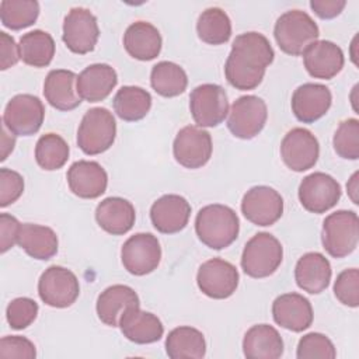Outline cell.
<instances>
[{
  "label": "cell",
  "mask_w": 359,
  "mask_h": 359,
  "mask_svg": "<svg viewBox=\"0 0 359 359\" xmlns=\"http://www.w3.org/2000/svg\"><path fill=\"white\" fill-rule=\"evenodd\" d=\"M191 216L189 202L177 194H167L153 202L150 219L154 229L163 234H174L185 229Z\"/></svg>",
  "instance_id": "ac0fdd59"
},
{
  "label": "cell",
  "mask_w": 359,
  "mask_h": 359,
  "mask_svg": "<svg viewBox=\"0 0 359 359\" xmlns=\"http://www.w3.org/2000/svg\"><path fill=\"white\" fill-rule=\"evenodd\" d=\"M299 201L311 213L332 209L341 198V185L330 174L317 171L306 175L299 185Z\"/></svg>",
  "instance_id": "9a60e30c"
},
{
  "label": "cell",
  "mask_w": 359,
  "mask_h": 359,
  "mask_svg": "<svg viewBox=\"0 0 359 359\" xmlns=\"http://www.w3.org/2000/svg\"><path fill=\"white\" fill-rule=\"evenodd\" d=\"M21 223L17 220V217L1 213L0 215V251L4 254L8 251L14 244H17L18 234H20Z\"/></svg>",
  "instance_id": "f6af8a7d"
},
{
  "label": "cell",
  "mask_w": 359,
  "mask_h": 359,
  "mask_svg": "<svg viewBox=\"0 0 359 359\" xmlns=\"http://www.w3.org/2000/svg\"><path fill=\"white\" fill-rule=\"evenodd\" d=\"M38 294L41 300L50 307H69L80 294L79 279L70 269L60 265H52L39 276Z\"/></svg>",
  "instance_id": "9c48e42d"
},
{
  "label": "cell",
  "mask_w": 359,
  "mask_h": 359,
  "mask_svg": "<svg viewBox=\"0 0 359 359\" xmlns=\"http://www.w3.org/2000/svg\"><path fill=\"white\" fill-rule=\"evenodd\" d=\"M69 144L56 133L42 135L35 146V160L46 171L62 168L69 158Z\"/></svg>",
  "instance_id": "8d00e7d4"
},
{
  "label": "cell",
  "mask_w": 359,
  "mask_h": 359,
  "mask_svg": "<svg viewBox=\"0 0 359 359\" xmlns=\"http://www.w3.org/2000/svg\"><path fill=\"white\" fill-rule=\"evenodd\" d=\"M67 184L70 191L83 199H95L107 191L108 175L97 161L79 160L67 170Z\"/></svg>",
  "instance_id": "44dd1931"
},
{
  "label": "cell",
  "mask_w": 359,
  "mask_h": 359,
  "mask_svg": "<svg viewBox=\"0 0 359 359\" xmlns=\"http://www.w3.org/2000/svg\"><path fill=\"white\" fill-rule=\"evenodd\" d=\"M296 356L299 359H334L337 351L331 339L324 334L309 332L300 338Z\"/></svg>",
  "instance_id": "ab89813d"
},
{
  "label": "cell",
  "mask_w": 359,
  "mask_h": 359,
  "mask_svg": "<svg viewBox=\"0 0 359 359\" xmlns=\"http://www.w3.org/2000/svg\"><path fill=\"white\" fill-rule=\"evenodd\" d=\"M359 241V219L353 210H337L323 222L321 243L334 258H344L355 251Z\"/></svg>",
  "instance_id": "8992f818"
},
{
  "label": "cell",
  "mask_w": 359,
  "mask_h": 359,
  "mask_svg": "<svg viewBox=\"0 0 359 359\" xmlns=\"http://www.w3.org/2000/svg\"><path fill=\"white\" fill-rule=\"evenodd\" d=\"M210 133L199 126L188 125L180 129L172 143L175 161L185 168H201L212 156Z\"/></svg>",
  "instance_id": "4fadbf2b"
},
{
  "label": "cell",
  "mask_w": 359,
  "mask_h": 359,
  "mask_svg": "<svg viewBox=\"0 0 359 359\" xmlns=\"http://www.w3.org/2000/svg\"><path fill=\"white\" fill-rule=\"evenodd\" d=\"M196 32L202 42L222 45L231 36V21L222 8L209 7L198 17Z\"/></svg>",
  "instance_id": "d590c367"
},
{
  "label": "cell",
  "mask_w": 359,
  "mask_h": 359,
  "mask_svg": "<svg viewBox=\"0 0 359 359\" xmlns=\"http://www.w3.org/2000/svg\"><path fill=\"white\" fill-rule=\"evenodd\" d=\"M243 352L247 359H278L283 355V339L275 327L257 324L245 332Z\"/></svg>",
  "instance_id": "f546056e"
},
{
  "label": "cell",
  "mask_w": 359,
  "mask_h": 359,
  "mask_svg": "<svg viewBox=\"0 0 359 359\" xmlns=\"http://www.w3.org/2000/svg\"><path fill=\"white\" fill-rule=\"evenodd\" d=\"M151 108V95L139 86H123L114 97V111L126 122L143 119Z\"/></svg>",
  "instance_id": "836d02e7"
},
{
  "label": "cell",
  "mask_w": 359,
  "mask_h": 359,
  "mask_svg": "<svg viewBox=\"0 0 359 359\" xmlns=\"http://www.w3.org/2000/svg\"><path fill=\"white\" fill-rule=\"evenodd\" d=\"M140 306L137 293L126 285H112L104 289L95 304L97 316L108 327H119V320L126 309Z\"/></svg>",
  "instance_id": "83f0119b"
},
{
  "label": "cell",
  "mask_w": 359,
  "mask_h": 359,
  "mask_svg": "<svg viewBox=\"0 0 359 359\" xmlns=\"http://www.w3.org/2000/svg\"><path fill=\"white\" fill-rule=\"evenodd\" d=\"M303 63L311 77L330 80L342 70L345 57L337 43L327 39H317L303 52Z\"/></svg>",
  "instance_id": "d6986e66"
},
{
  "label": "cell",
  "mask_w": 359,
  "mask_h": 359,
  "mask_svg": "<svg viewBox=\"0 0 359 359\" xmlns=\"http://www.w3.org/2000/svg\"><path fill=\"white\" fill-rule=\"evenodd\" d=\"M268 118L266 104L262 98L248 94L238 97L229 111L227 128L238 139H252L265 126Z\"/></svg>",
  "instance_id": "30bf717a"
},
{
  "label": "cell",
  "mask_w": 359,
  "mask_h": 359,
  "mask_svg": "<svg viewBox=\"0 0 359 359\" xmlns=\"http://www.w3.org/2000/svg\"><path fill=\"white\" fill-rule=\"evenodd\" d=\"M17 244L32 258L46 261L57 252V236L48 227L35 223H22Z\"/></svg>",
  "instance_id": "4dcf8cb0"
},
{
  "label": "cell",
  "mask_w": 359,
  "mask_h": 359,
  "mask_svg": "<svg viewBox=\"0 0 359 359\" xmlns=\"http://www.w3.org/2000/svg\"><path fill=\"white\" fill-rule=\"evenodd\" d=\"M24 192V178L10 168H0V206L14 203Z\"/></svg>",
  "instance_id": "7bdbcfd3"
},
{
  "label": "cell",
  "mask_w": 359,
  "mask_h": 359,
  "mask_svg": "<svg viewBox=\"0 0 359 359\" xmlns=\"http://www.w3.org/2000/svg\"><path fill=\"white\" fill-rule=\"evenodd\" d=\"M0 69L7 70L8 67L14 66L20 57V48L15 43L14 38L7 32H0Z\"/></svg>",
  "instance_id": "bcb514c9"
},
{
  "label": "cell",
  "mask_w": 359,
  "mask_h": 359,
  "mask_svg": "<svg viewBox=\"0 0 359 359\" xmlns=\"http://www.w3.org/2000/svg\"><path fill=\"white\" fill-rule=\"evenodd\" d=\"M241 212L255 226H272L283 213V198L271 187L257 185L244 194Z\"/></svg>",
  "instance_id": "2e32d148"
},
{
  "label": "cell",
  "mask_w": 359,
  "mask_h": 359,
  "mask_svg": "<svg viewBox=\"0 0 359 359\" xmlns=\"http://www.w3.org/2000/svg\"><path fill=\"white\" fill-rule=\"evenodd\" d=\"M320 29L314 20L302 10H289L279 15L273 36L282 52L290 56L303 55L309 45L318 39Z\"/></svg>",
  "instance_id": "3957f363"
},
{
  "label": "cell",
  "mask_w": 359,
  "mask_h": 359,
  "mask_svg": "<svg viewBox=\"0 0 359 359\" xmlns=\"http://www.w3.org/2000/svg\"><path fill=\"white\" fill-rule=\"evenodd\" d=\"M195 231L198 238L212 250H223L238 237L240 220L237 213L226 205H206L196 213Z\"/></svg>",
  "instance_id": "7a4b0ae2"
},
{
  "label": "cell",
  "mask_w": 359,
  "mask_h": 359,
  "mask_svg": "<svg viewBox=\"0 0 359 359\" xmlns=\"http://www.w3.org/2000/svg\"><path fill=\"white\" fill-rule=\"evenodd\" d=\"M0 356L34 359L36 356V349L34 342L25 337L6 335L0 339Z\"/></svg>",
  "instance_id": "ee69618b"
},
{
  "label": "cell",
  "mask_w": 359,
  "mask_h": 359,
  "mask_svg": "<svg viewBox=\"0 0 359 359\" xmlns=\"http://www.w3.org/2000/svg\"><path fill=\"white\" fill-rule=\"evenodd\" d=\"M163 39L158 29L147 21L132 22L123 34L126 52L137 60H151L158 56Z\"/></svg>",
  "instance_id": "f1b7e54d"
},
{
  "label": "cell",
  "mask_w": 359,
  "mask_h": 359,
  "mask_svg": "<svg viewBox=\"0 0 359 359\" xmlns=\"http://www.w3.org/2000/svg\"><path fill=\"white\" fill-rule=\"evenodd\" d=\"M39 15V3L35 0H3L0 3L1 24L18 31L32 25Z\"/></svg>",
  "instance_id": "74e56055"
},
{
  "label": "cell",
  "mask_w": 359,
  "mask_h": 359,
  "mask_svg": "<svg viewBox=\"0 0 359 359\" xmlns=\"http://www.w3.org/2000/svg\"><path fill=\"white\" fill-rule=\"evenodd\" d=\"M119 328L123 337L135 344H153L164 334L160 318L150 311L140 310L139 306L125 310L119 320Z\"/></svg>",
  "instance_id": "603a6c76"
},
{
  "label": "cell",
  "mask_w": 359,
  "mask_h": 359,
  "mask_svg": "<svg viewBox=\"0 0 359 359\" xmlns=\"http://www.w3.org/2000/svg\"><path fill=\"white\" fill-rule=\"evenodd\" d=\"M165 352L171 359H202L206 355V341L194 327H177L165 338Z\"/></svg>",
  "instance_id": "1f68e13d"
},
{
  "label": "cell",
  "mask_w": 359,
  "mask_h": 359,
  "mask_svg": "<svg viewBox=\"0 0 359 359\" xmlns=\"http://www.w3.org/2000/svg\"><path fill=\"white\" fill-rule=\"evenodd\" d=\"M332 102L331 91L320 83H304L292 95V111L303 123H313L327 114Z\"/></svg>",
  "instance_id": "ffe728a7"
},
{
  "label": "cell",
  "mask_w": 359,
  "mask_h": 359,
  "mask_svg": "<svg viewBox=\"0 0 359 359\" xmlns=\"http://www.w3.org/2000/svg\"><path fill=\"white\" fill-rule=\"evenodd\" d=\"M38 303L29 297L13 299L6 309V318L11 328L24 330L31 325L38 316Z\"/></svg>",
  "instance_id": "60d3db41"
},
{
  "label": "cell",
  "mask_w": 359,
  "mask_h": 359,
  "mask_svg": "<svg viewBox=\"0 0 359 359\" xmlns=\"http://www.w3.org/2000/svg\"><path fill=\"white\" fill-rule=\"evenodd\" d=\"M150 84L163 97H177L187 90L188 77L180 65L161 60L151 67Z\"/></svg>",
  "instance_id": "e575fe53"
},
{
  "label": "cell",
  "mask_w": 359,
  "mask_h": 359,
  "mask_svg": "<svg viewBox=\"0 0 359 359\" xmlns=\"http://www.w3.org/2000/svg\"><path fill=\"white\" fill-rule=\"evenodd\" d=\"M189 111L199 128L220 125L229 114V100L224 88L213 83L195 87L189 95Z\"/></svg>",
  "instance_id": "52a82bcc"
},
{
  "label": "cell",
  "mask_w": 359,
  "mask_h": 359,
  "mask_svg": "<svg viewBox=\"0 0 359 359\" xmlns=\"http://www.w3.org/2000/svg\"><path fill=\"white\" fill-rule=\"evenodd\" d=\"M95 220L104 231L112 236H121L133 227L136 212L128 199L121 196H109L97 205Z\"/></svg>",
  "instance_id": "4316f807"
},
{
  "label": "cell",
  "mask_w": 359,
  "mask_h": 359,
  "mask_svg": "<svg viewBox=\"0 0 359 359\" xmlns=\"http://www.w3.org/2000/svg\"><path fill=\"white\" fill-rule=\"evenodd\" d=\"M45 118L42 101L32 94H17L6 105L3 125L15 136H31L36 133Z\"/></svg>",
  "instance_id": "ba28073f"
},
{
  "label": "cell",
  "mask_w": 359,
  "mask_h": 359,
  "mask_svg": "<svg viewBox=\"0 0 359 359\" xmlns=\"http://www.w3.org/2000/svg\"><path fill=\"white\" fill-rule=\"evenodd\" d=\"M240 275L237 268L222 258L205 261L196 273L199 290L210 299H227L238 286Z\"/></svg>",
  "instance_id": "5bb4252c"
},
{
  "label": "cell",
  "mask_w": 359,
  "mask_h": 359,
  "mask_svg": "<svg viewBox=\"0 0 359 359\" xmlns=\"http://www.w3.org/2000/svg\"><path fill=\"white\" fill-rule=\"evenodd\" d=\"M283 259V247L271 233L261 231L252 236L244 245L241 268L245 275L261 279L272 275Z\"/></svg>",
  "instance_id": "277c9868"
},
{
  "label": "cell",
  "mask_w": 359,
  "mask_h": 359,
  "mask_svg": "<svg viewBox=\"0 0 359 359\" xmlns=\"http://www.w3.org/2000/svg\"><path fill=\"white\" fill-rule=\"evenodd\" d=\"M100 28L95 15L84 7H73L63 20L65 45L79 55L91 52L98 41Z\"/></svg>",
  "instance_id": "7c38bea8"
},
{
  "label": "cell",
  "mask_w": 359,
  "mask_h": 359,
  "mask_svg": "<svg viewBox=\"0 0 359 359\" xmlns=\"http://www.w3.org/2000/svg\"><path fill=\"white\" fill-rule=\"evenodd\" d=\"M332 144L335 153L346 160L359 158V121L356 118L345 119L334 133Z\"/></svg>",
  "instance_id": "f35d334b"
},
{
  "label": "cell",
  "mask_w": 359,
  "mask_h": 359,
  "mask_svg": "<svg viewBox=\"0 0 359 359\" xmlns=\"http://www.w3.org/2000/svg\"><path fill=\"white\" fill-rule=\"evenodd\" d=\"M43 95L46 101L59 111L77 108L81 102L77 93V74L66 69L50 70L43 83Z\"/></svg>",
  "instance_id": "d4e9b609"
},
{
  "label": "cell",
  "mask_w": 359,
  "mask_h": 359,
  "mask_svg": "<svg viewBox=\"0 0 359 359\" xmlns=\"http://www.w3.org/2000/svg\"><path fill=\"white\" fill-rule=\"evenodd\" d=\"M116 122L107 108H90L77 129V146L83 153L95 156L107 151L115 142Z\"/></svg>",
  "instance_id": "5b68a950"
},
{
  "label": "cell",
  "mask_w": 359,
  "mask_h": 359,
  "mask_svg": "<svg viewBox=\"0 0 359 359\" xmlns=\"http://www.w3.org/2000/svg\"><path fill=\"white\" fill-rule=\"evenodd\" d=\"M272 316L282 328L302 332L313 323V307L309 299L299 293H283L273 300Z\"/></svg>",
  "instance_id": "7402d4cb"
},
{
  "label": "cell",
  "mask_w": 359,
  "mask_h": 359,
  "mask_svg": "<svg viewBox=\"0 0 359 359\" xmlns=\"http://www.w3.org/2000/svg\"><path fill=\"white\" fill-rule=\"evenodd\" d=\"M335 297L348 307L359 306V271L356 268L344 269L334 283Z\"/></svg>",
  "instance_id": "b9f144b4"
},
{
  "label": "cell",
  "mask_w": 359,
  "mask_h": 359,
  "mask_svg": "<svg viewBox=\"0 0 359 359\" xmlns=\"http://www.w3.org/2000/svg\"><path fill=\"white\" fill-rule=\"evenodd\" d=\"M15 135L11 133L4 125L1 126V157L0 160L4 161L7 158V156L13 151L14 144H15Z\"/></svg>",
  "instance_id": "c3c4849f"
},
{
  "label": "cell",
  "mask_w": 359,
  "mask_h": 359,
  "mask_svg": "<svg viewBox=\"0 0 359 359\" xmlns=\"http://www.w3.org/2000/svg\"><path fill=\"white\" fill-rule=\"evenodd\" d=\"M358 177H359V174L358 172H353V175L351 177V180L348 181V184H346V189H348V195H349V198L352 199V202L353 203H359L358 202Z\"/></svg>",
  "instance_id": "681fc988"
},
{
  "label": "cell",
  "mask_w": 359,
  "mask_h": 359,
  "mask_svg": "<svg viewBox=\"0 0 359 359\" xmlns=\"http://www.w3.org/2000/svg\"><path fill=\"white\" fill-rule=\"evenodd\" d=\"M273 48L268 38L250 31L236 36L224 65L227 81L237 90H254L273 62Z\"/></svg>",
  "instance_id": "6da1fadb"
},
{
  "label": "cell",
  "mask_w": 359,
  "mask_h": 359,
  "mask_svg": "<svg viewBox=\"0 0 359 359\" xmlns=\"http://www.w3.org/2000/svg\"><path fill=\"white\" fill-rule=\"evenodd\" d=\"M118 83L115 69L107 63H94L87 66L77 76V93L81 100L98 102L105 100Z\"/></svg>",
  "instance_id": "484cf974"
},
{
  "label": "cell",
  "mask_w": 359,
  "mask_h": 359,
  "mask_svg": "<svg viewBox=\"0 0 359 359\" xmlns=\"http://www.w3.org/2000/svg\"><path fill=\"white\" fill-rule=\"evenodd\" d=\"M123 268L135 275L143 276L157 269L161 261V247L151 233H136L130 236L121 248Z\"/></svg>",
  "instance_id": "8fae6325"
},
{
  "label": "cell",
  "mask_w": 359,
  "mask_h": 359,
  "mask_svg": "<svg viewBox=\"0 0 359 359\" xmlns=\"http://www.w3.org/2000/svg\"><path fill=\"white\" fill-rule=\"evenodd\" d=\"M345 6H346L345 0H311L310 1L311 10L320 18H324V20H330L339 15Z\"/></svg>",
  "instance_id": "7dc6e473"
},
{
  "label": "cell",
  "mask_w": 359,
  "mask_h": 359,
  "mask_svg": "<svg viewBox=\"0 0 359 359\" xmlns=\"http://www.w3.org/2000/svg\"><path fill=\"white\" fill-rule=\"evenodd\" d=\"M20 57L32 67H46L55 56V41L42 29H34L20 38Z\"/></svg>",
  "instance_id": "d6a6232c"
},
{
  "label": "cell",
  "mask_w": 359,
  "mask_h": 359,
  "mask_svg": "<svg viewBox=\"0 0 359 359\" xmlns=\"http://www.w3.org/2000/svg\"><path fill=\"white\" fill-rule=\"evenodd\" d=\"M331 276V264L321 252H306L299 258L294 266V280L297 286L310 294H318L325 290Z\"/></svg>",
  "instance_id": "cb8c5ba5"
},
{
  "label": "cell",
  "mask_w": 359,
  "mask_h": 359,
  "mask_svg": "<svg viewBox=\"0 0 359 359\" xmlns=\"http://www.w3.org/2000/svg\"><path fill=\"white\" fill-rule=\"evenodd\" d=\"M320 156L317 137L304 128L290 129L280 143V157L287 168L303 172L316 165Z\"/></svg>",
  "instance_id": "e0dca14e"
}]
</instances>
